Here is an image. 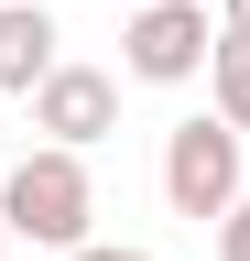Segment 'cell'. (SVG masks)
Masks as SVG:
<instances>
[{
    "mask_svg": "<svg viewBox=\"0 0 250 261\" xmlns=\"http://www.w3.org/2000/svg\"><path fill=\"white\" fill-rule=\"evenodd\" d=\"M131 11H142V0H131Z\"/></svg>",
    "mask_w": 250,
    "mask_h": 261,
    "instance_id": "cell-11",
    "label": "cell"
},
{
    "mask_svg": "<svg viewBox=\"0 0 250 261\" xmlns=\"http://www.w3.org/2000/svg\"><path fill=\"white\" fill-rule=\"evenodd\" d=\"M163 196H174V218H229L239 207V130L229 120H174L163 130Z\"/></svg>",
    "mask_w": 250,
    "mask_h": 261,
    "instance_id": "cell-3",
    "label": "cell"
},
{
    "mask_svg": "<svg viewBox=\"0 0 250 261\" xmlns=\"http://www.w3.org/2000/svg\"><path fill=\"white\" fill-rule=\"evenodd\" d=\"M54 44H66V33H54L44 0H0V98H33L54 65H66Z\"/></svg>",
    "mask_w": 250,
    "mask_h": 261,
    "instance_id": "cell-5",
    "label": "cell"
},
{
    "mask_svg": "<svg viewBox=\"0 0 250 261\" xmlns=\"http://www.w3.org/2000/svg\"><path fill=\"white\" fill-rule=\"evenodd\" d=\"M217 33H250V0H217Z\"/></svg>",
    "mask_w": 250,
    "mask_h": 261,
    "instance_id": "cell-9",
    "label": "cell"
},
{
    "mask_svg": "<svg viewBox=\"0 0 250 261\" xmlns=\"http://www.w3.org/2000/svg\"><path fill=\"white\" fill-rule=\"evenodd\" d=\"M0 240H11V228H0Z\"/></svg>",
    "mask_w": 250,
    "mask_h": 261,
    "instance_id": "cell-10",
    "label": "cell"
},
{
    "mask_svg": "<svg viewBox=\"0 0 250 261\" xmlns=\"http://www.w3.org/2000/svg\"><path fill=\"white\" fill-rule=\"evenodd\" d=\"M207 98H217V120L250 130V33H217V55H207Z\"/></svg>",
    "mask_w": 250,
    "mask_h": 261,
    "instance_id": "cell-6",
    "label": "cell"
},
{
    "mask_svg": "<svg viewBox=\"0 0 250 261\" xmlns=\"http://www.w3.org/2000/svg\"><path fill=\"white\" fill-rule=\"evenodd\" d=\"M33 130L66 142V152L109 142V130H120V76H98V65H54V76L33 87Z\"/></svg>",
    "mask_w": 250,
    "mask_h": 261,
    "instance_id": "cell-4",
    "label": "cell"
},
{
    "mask_svg": "<svg viewBox=\"0 0 250 261\" xmlns=\"http://www.w3.org/2000/svg\"><path fill=\"white\" fill-rule=\"evenodd\" d=\"M66 261H152V250H120V240H76Z\"/></svg>",
    "mask_w": 250,
    "mask_h": 261,
    "instance_id": "cell-8",
    "label": "cell"
},
{
    "mask_svg": "<svg viewBox=\"0 0 250 261\" xmlns=\"http://www.w3.org/2000/svg\"><path fill=\"white\" fill-rule=\"evenodd\" d=\"M87 218H98V185H87V152H66V142L22 152L11 174H0V228H11V240H33V250H76Z\"/></svg>",
    "mask_w": 250,
    "mask_h": 261,
    "instance_id": "cell-1",
    "label": "cell"
},
{
    "mask_svg": "<svg viewBox=\"0 0 250 261\" xmlns=\"http://www.w3.org/2000/svg\"><path fill=\"white\" fill-rule=\"evenodd\" d=\"M217 261H250V196H239L229 218H217Z\"/></svg>",
    "mask_w": 250,
    "mask_h": 261,
    "instance_id": "cell-7",
    "label": "cell"
},
{
    "mask_svg": "<svg viewBox=\"0 0 250 261\" xmlns=\"http://www.w3.org/2000/svg\"><path fill=\"white\" fill-rule=\"evenodd\" d=\"M207 55H217L207 0H142V11L120 22V76H142V87H185V76H207Z\"/></svg>",
    "mask_w": 250,
    "mask_h": 261,
    "instance_id": "cell-2",
    "label": "cell"
}]
</instances>
